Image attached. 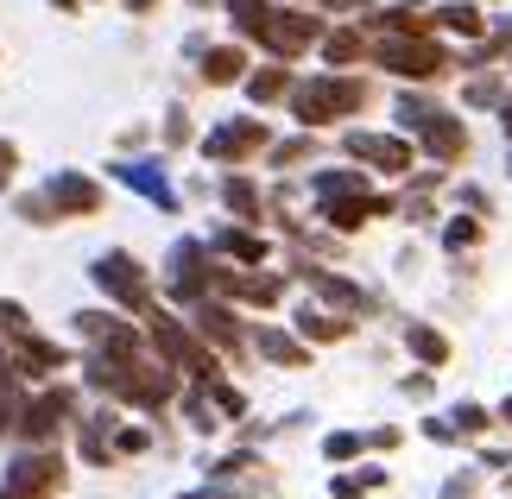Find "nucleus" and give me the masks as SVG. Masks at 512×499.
<instances>
[{
	"mask_svg": "<svg viewBox=\"0 0 512 499\" xmlns=\"http://www.w3.org/2000/svg\"><path fill=\"white\" fill-rule=\"evenodd\" d=\"M89 379H95L102 392L133 398V405H152V411H159L165 398L177 392V379H171L165 367H152L140 348H133V354H95V361H89Z\"/></svg>",
	"mask_w": 512,
	"mask_h": 499,
	"instance_id": "1",
	"label": "nucleus"
},
{
	"mask_svg": "<svg viewBox=\"0 0 512 499\" xmlns=\"http://www.w3.org/2000/svg\"><path fill=\"white\" fill-rule=\"evenodd\" d=\"M367 102V83H354V76H317V83L291 89V108H298L304 127H323V121H342Z\"/></svg>",
	"mask_w": 512,
	"mask_h": 499,
	"instance_id": "2",
	"label": "nucleus"
},
{
	"mask_svg": "<svg viewBox=\"0 0 512 499\" xmlns=\"http://www.w3.org/2000/svg\"><path fill=\"white\" fill-rule=\"evenodd\" d=\"M373 57H380L392 76H411V83H430V76L449 70V51L430 45V32H392V38L373 45Z\"/></svg>",
	"mask_w": 512,
	"mask_h": 499,
	"instance_id": "3",
	"label": "nucleus"
},
{
	"mask_svg": "<svg viewBox=\"0 0 512 499\" xmlns=\"http://www.w3.org/2000/svg\"><path fill=\"white\" fill-rule=\"evenodd\" d=\"M146 323H152V342H159V354L177 367V373H190L196 386H209V379H222V367H215V354L196 342V335L184 323H171L165 310H146Z\"/></svg>",
	"mask_w": 512,
	"mask_h": 499,
	"instance_id": "4",
	"label": "nucleus"
},
{
	"mask_svg": "<svg viewBox=\"0 0 512 499\" xmlns=\"http://www.w3.org/2000/svg\"><path fill=\"white\" fill-rule=\"evenodd\" d=\"M399 121H405L411 133H418L424 146L443 158V165H456V158L468 152V133H462V121H449V114H443V108H430V102H411V95H405V102H399Z\"/></svg>",
	"mask_w": 512,
	"mask_h": 499,
	"instance_id": "5",
	"label": "nucleus"
},
{
	"mask_svg": "<svg viewBox=\"0 0 512 499\" xmlns=\"http://www.w3.org/2000/svg\"><path fill=\"white\" fill-rule=\"evenodd\" d=\"M95 285H102L114 304H127V310H152V285H146V272H140L133 253H102L95 259Z\"/></svg>",
	"mask_w": 512,
	"mask_h": 499,
	"instance_id": "6",
	"label": "nucleus"
},
{
	"mask_svg": "<svg viewBox=\"0 0 512 499\" xmlns=\"http://www.w3.org/2000/svg\"><path fill=\"white\" fill-rule=\"evenodd\" d=\"M57 487H64V462L57 455H19L7 468L0 499H57Z\"/></svg>",
	"mask_w": 512,
	"mask_h": 499,
	"instance_id": "7",
	"label": "nucleus"
},
{
	"mask_svg": "<svg viewBox=\"0 0 512 499\" xmlns=\"http://www.w3.org/2000/svg\"><path fill=\"white\" fill-rule=\"evenodd\" d=\"M76 411V398H70V386H51V392H38L32 405H19V436H26V443H51L57 430H64V417Z\"/></svg>",
	"mask_w": 512,
	"mask_h": 499,
	"instance_id": "8",
	"label": "nucleus"
},
{
	"mask_svg": "<svg viewBox=\"0 0 512 499\" xmlns=\"http://www.w3.org/2000/svg\"><path fill=\"white\" fill-rule=\"evenodd\" d=\"M253 38H260V45H266L272 57H298V51H310V45L323 38V26H317L310 13H266Z\"/></svg>",
	"mask_w": 512,
	"mask_h": 499,
	"instance_id": "9",
	"label": "nucleus"
},
{
	"mask_svg": "<svg viewBox=\"0 0 512 499\" xmlns=\"http://www.w3.org/2000/svg\"><path fill=\"white\" fill-rule=\"evenodd\" d=\"M146 449V430H121V417L102 411L83 424V455L89 462H114V455H140Z\"/></svg>",
	"mask_w": 512,
	"mask_h": 499,
	"instance_id": "10",
	"label": "nucleus"
},
{
	"mask_svg": "<svg viewBox=\"0 0 512 499\" xmlns=\"http://www.w3.org/2000/svg\"><path fill=\"white\" fill-rule=\"evenodd\" d=\"M171 291L184 297V304H203V297L215 291V266H209V253L196 241H184L171 253Z\"/></svg>",
	"mask_w": 512,
	"mask_h": 499,
	"instance_id": "11",
	"label": "nucleus"
},
{
	"mask_svg": "<svg viewBox=\"0 0 512 499\" xmlns=\"http://www.w3.org/2000/svg\"><path fill=\"white\" fill-rule=\"evenodd\" d=\"M260 146H266V127L260 121H228V127H215L203 139V152L215 158V165H241V158L260 152Z\"/></svg>",
	"mask_w": 512,
	"mask_h": 499,
	"instance_id": "12",
	"label": "nucleus"
},
{
	"mask_svg": "<svg viewBox=\"0 0 512 499\" xmlns=\"http://www.w3.org/2000/svg\"><path fill=\"white\" fill-rule=\"evenodd\" d=\"M348 158H361L373 171H411V146L392 133H348Z\"/></svg>",
	"mask_w": 512,
	"mask_h": 499,
	"instance_id": "13",
	"label": "nucleus"
},
{
	"mask_svg": "<svg viewBox=\"0 0 512 499\" xmlns=\"http://www.w3.org/2000/svg\"><path fill=\"white\" fill-rule=\"evenodd\" d=\"M45 203H51V215H95V209H102V190H95L89 177H76V171H57L51 190H45Z\"/></svg>",
	"mask_w": 512,
	"mask_h": 499,
	"instance_id": "14",
	"label": "nucleus"
},
{
	"mask_svg": "<svg viewBox=\"0 0 512 499\" xmlns=\"http://www.w3.org/2000/svg\"><path fill=\"white\" fill-rule=\"evenodd\" d=\"M76 323H83V335H89V348H95V354H133V348H140V335H133V329L121 323V316L83 310Z\"/></svg>",
	"mask_w": 512,
	"mask_h": 499,
	"instance_id": "15",
	"label": "nucleus"
},
{
	"mask_svg": "<svg viewBox=\"0 0 512 499\" xmlns=\"http://www.w3.org/2000/svg\"><path fill=\"white\" fill-rule=\"evenodd\" d=\"M215 291L241 297V304H279V278H260V272H215Z\"/></svg>",
	"mask_w": 512,
	"mask_h": 499,
	"instance_id": "16",
	"label": "nucleus"
},
{
	"mask_svg": "<svg viewBox=\"0 0 512 499\" xmlns=\"http://www.w3.org/2000/svg\"><path fill=\"white\" fill-rule=\"evenodd\" d=\"M392 203L386 196H373V190H361V196H336V203H323V215L336 228H361V222H373V215H386Z\"/></svg>",
	"mask_w": 512,
	"mask_h": 499,
	"instance_id": "17",
	"label": "nucleus"
},
{
	"mask_svg": "<svg viewBox=\"0 0 512 499\" xmlns=\"http://www.w3.org/2000/svg\"><path fill=\"white\" fill-rule=\"evenodd\" d=\"M196 329H203L209 342H222V348H241V329H234V316H228L222 304H209V297L196 304Z\"/></svg>",
	"mask_w": 512,
	"mask_h": 499,
	"instance_id": "18",
	"label": "nucleus"
},
{
	"mask_svg": "<svg viewBox=\"0 0 512 499\" xmlns=\"http://www.w3.org/2000/svg\"><path fill=\"white\" fill-rule=\"evenodd\" d=\"M215 247H222L228 259H241V266H260V259H266V241H260V234H247V228H222V234H215Z\"/></svg>",
	"mask_w": 512,
	"mask_h": 499,
	"instance_id": "19",
	"label": "nucleus"
},
{
	"mask_svg": "<svg viewBox=\"0 0 512 499\" xmlns=\"http://www.w3.org/2000/svg\"><path fill=\"white\" fill-rule=\"evenodd\" d=\"M121 184H133L140 196H152L159 209H171V203H177V196H171V184H165V177L152 171V165H121Z\"/></svg>",
	"mask_w": 512,
	"mask_h": 499,
	"instance_id": "20",
	"label": "nucleus"
},
{
	"mask_svg": "<svg viewBox=\"0 0 512 499\" xmlns=\"http://www.w3.org/2000/svg\"><path fill=\"white\" fill-rule=\"evenodd\" d=\"M304 278H310V285H317V291L329 297V304H342V310H367V297L354 291L348 278H336V272H310V266H304Z\"/></svg>",
	"mask_w": 512,
	"mask_h": 499,
	"instance_id": "21",
	"label": "nucleus"
},
{
	"mask_svg": "<svg viewBox=\"0 0 512 499\" xmlns=\"http://www.w3.org/2000/svg\"><path fill=\"white\" fill-rule=\"evenodd\" d=\"M241 70H247V57L234 51V45H215L203 57V76H209V83H241Z\"/></svg>",
	"mask_w": 512,
	"mask_h": 499,
	"instance_id": "22",
	"label": "nucleus"
},
{
	"mask_svg": "<svg viewBox=\"0 0 512 499\" xmlns=\"http://www.w3.org/2000/svg\"><path fill=\"white\" fill-rule=\"evenodd\" d=\"M405 348L418 354V361H430V367H443V361H449V342H443L437 329H424V323H411V329H405Z\"/></svg>",
	"mask_w": 512,
	"mask_h": 499,
	"instance_id": "23",
	"label": "nucleus"
},
{
	"mask_svg": "<svg viewBox=\"0 0 512 499\" xmlns=\"http://www.w3.org/2000/svg\"><path fill=\"white\" fill-rule=\"evenodd\" d=\"M260 354H266V361H279V367H304L310 361V354L291 342V335H279V329H260Z\"/></svg>",
	"mask_w": 512,
	"mask_h": 499,
	"instance_id": "24",
	"label": "nucleus"
},
{
	"mask_svg": "<svg viewBox=\"0 0 512 499\" xmlns=\"http://www.w3.org/2000/svg\"><path fill=\"white\" fill-rule=\"evenodd\" d=\"M298 329L310 335V342H342V335H348L342 316H323V310H304V316H298Z\"/></svg>",
	"mask_w": 512,
	"mask_h": 499,
	"instance_id": "25",
	"label": "nucleus"
},
{
	"mask_svg": "<svg viewBox=\"0 0 512 499\" xmlns=\"http://www.w3.org/2000/svg\"><path fill=\"white\" fill-rule=\"evenodd\" d=\"M437 26H443V32H462V38H481V13L468 7V0H456V7L437 13Z\"/></svg>",
	"mask_w": 512,
	"mask_h": 499,
	"instance_id": "26",
	"label": "nucleus"
},
{
	"mask_svg": "<svg viewBox=\"0 0 512 499\" xmlns=\"http://www.w3.org/2000/svg\"><path fill=\"white\" fill-rule=\"evenodd\" d=\"M361 51H367L361 32H329V38H323V57H329V64H354Z\"/></svg>",
	"mask_w": 512,
	"mask_h": 499,
	"instance_id": "27",
	"label": "nucleus"
},
{
	"mask_svg": "<svg viewBox=\"0 0 512 499\" xmlns=\"http://www.w3.org/2000/svg\"><path fill=\"white\" fill-rule=\"evenodd\" d=\"M222 196H228V209H234V215H247V222L260 215V190H253L247 177H228V190H222Z\"/></svg>",
	"mask_w": 512,
	"mask_h": 499,
	"instance_id": "28",
	"label": "nucleus"
},
{
	"mask_svg": "<svg viewBox=\"0 0 512 499\" xmlns=\"http://www.w3.org/2000/svg\"><path fill=\"white\" fill-rule=\"evenodd\" d=\"M317 196H323V203H336V196H361V177H354V171H323Z\"/></svg>",
	"mask_w": 512,
	"mask_h": 499,
	"instance_id": "29",
	"label": "nucleus"
},
{
	"mask_svg": "<svg viewBox=\"0 0 512 499\" xmlns=\"http://www.w3.org/2000/svg\"><path fill=\"white\" fill-rule=\"evenodd\" d=\"M386 474L380 468H361V474H336V499H361V493H373Z\"/></svg>",
	"mask_w": 512,
	"mask_h": 499,
	"instance_id": "30",
	"label": "nucleus"
},
{
	"mask_svg": "<svg viewBox=\"0 0 512 499\" xmlns=\"http://www.w3.org/2000/svg\"><path fill=\"white\" fill-rule=\"evenodd\" d=\"M285 89H291V76H285V70H260V76L247 83V95H253V102H279Z\"/></svg>",
	"mask_w": 512,
	"mask_h": 499,
	"instance_id": "31",
	"label": "nucleus"
},
{
	"mask_svg": "<svg viewBox=\"0 0 512 499\" xmlns=\"http://www.w3.org/2000/svg\"><path fill=\"white\" fill-rule=\"evenodd\" d=\"M228 13L241 19V32H260V19H266L272 7H266V0H228Z\"/></svg>",
	"mask_w": 512,
	"mask_h": 499,
	"instance_id": "32",
	"label": "nucleus"
},
{
	"mask_svg": "<svg viewBox=\"0 0 512 499\" xmlns=\"http://www.w3.org/2000/svg\"><path fill=\"white\" fill-rule=\"evenodd\" d=\"M449 424H456V436H481V430H487V411H481V405H462Z\"/></svg>",
	"mask_w": 512,
	"mask_h": 499,
	"instance_id": "33",
	"label": "nucleus"
},
{
	"mask_svg": "<svg viewBox=\"0 0 512 499\" xmlns=\"http://www.w3.org/2000/svg\"><path fill=\"white\" fill-rule=\"evenodd\" d=\"M323 449H329V462H348V455H354V449H361V436H348V430H336V436H329V443H323Z\"/></svg>",
	"mask_w": 512,
	"mask_h": 499,
	"instance_id": "34",
	"label": "nucleus"
},
{
	"mask_svg": "<svg viewBox=\"0 0 512 499\" xmlns=\"http://www.w3.org/2000/svg\"><path fill=\"white\" fill-rule=\"evenodd\" d=\"M443 241L462 253V247H475V241H481V228H475V222H449V234H443Z\"/></svg>",
	"mask_w": 512,
	"mask_h": 499,
	"instance_id": "35",
	"label": "nucleus"
},
{
	"mask_svg": "<svg viewBox=\"0 0 512 499\" xmlns=\"http://www.w3.org/2000/svg\"><path fill=\"white\" fill-rule=\"evenodd\" d=\"M468 102H475V108L500 102V83H494V76H481V83H468Z\"/></svg>",
	"mask_w": 512,
	"mask_h": 499,
	"instance_id": "36",
	"label": "nucleus"
},
{
	"mask_svg": "<svg viewBox=\"0 0 512 499\" xmlns=\"http://www.w3.org/2000/svg\"><path fill=\"white\" fill-rule=\"evenodd\" d=\"M272 158H279V171H285V165H304V158H310V139H291V146H279Z\"/></svg>",
	"mask_w": 512,
	"mask_h": 499,
	"instance_id": "37",
	"label": "nucleus"
},
{
	"mask_svg": "<svg viewBox=\"0 0 512 499\" xmlns=\"http://www.w3.org/2000/svg\"><path fill=\"white\" fill-rule=\"evenodd\" d=\"M13 171H19V152L7 146V139H0V190H7V184H13Z\"/></svg>",
	"mask_w": 512,
	"mask_h": 499,
	"instance_id": "38",
	"label": "nucleus"
},
{
	"mask_svg": "<svg viewBox=\"0 0 512 499\" xmlns=\"http://www.w3.org/2000/svg\"><path fill=\"white\" fill-rule=\"evenodd\" d=\"M247 487H203V493H177V499H241Z\"/></svg>",
	"mask_w": 512,
	"mask_h": 499,
	"instance_id": "39",
	"label": "nucleus"
},
{
	"mask_svg": "<svg viewBox=\"0 0 512 499\" xmlns=\"http://www.w3.org/2000/svg\"><path fill=\"white\" fill-rule=\"evenodd\" d=\"M323 7H336V13H354V7H367V0H323Z\"/></svg>",
	"mask_w": 512,
	"mask_h": 499,
	"instance_id": "40",
	"label": "nucleus"
},
{
	"mask_svg": "<svg viewBox=\"0 0 512 499\" xmlns=\"http://www.w3.org/2000/svg\"><path fill=\"white\" fill-rule=\"evenodd\" d=\"M127 7H133V13H146V7H152V0H127Z\"/></svg>",
	"mask_w": 512,
	"mask_h": 499,
	"instance_id": "41",
	"label": "nucleus"
},
{
	"mask_svg": "<svg viewBox=\"0 0 512 499\" xmlns=\"http://www.w3.org/2000/svg\"><path fill=\"white\" fill-rule=\"evenodd\" d=\"M500 417H506V424H512V398H506V411H500Z\"/></svg>",
	"mask_w": 512,
	"mask_h": 499,
	"instance_id": "42",
	"label": "nucleus"
},
{
	"mask_svg": "<svg viewBox=\"0 0 512 499\" xmlns=\"http://www.w3.org/2000/svg\"><path fill=\"white\" fill-rule=\"evenodd\" d=\"M506 133H512V102H506Z\"/></svg>",
	"mask_w": 512,
	"mask_h": 499,
	"instance_id": "43",
	"label": "nucleus"
},
{
	"mask_svg": "<svg viewBox=\"0 0 512 499\" xmlns=\"http://www.w3.org/2000/svg\"><path fill=\"white\" fill-rule=\"evenodd\" d=\"M57 7H76V0H57Z\"/></svg>",
	"mask_w": 512,
	"mask_h": 499,
	"instance_id": "44",
	"label": "nucleus"
}]
</instances>
